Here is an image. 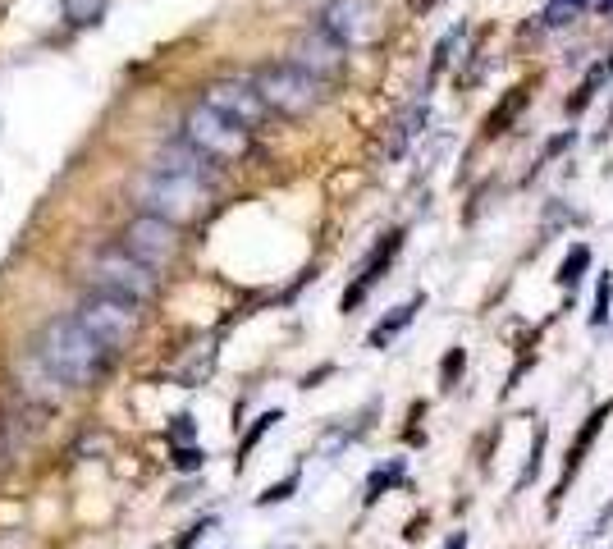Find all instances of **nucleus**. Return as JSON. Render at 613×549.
<instances>
[{"label":"nucleus","mask_w":613,"mask_h":549,"mask_svg":"<svg viewBox=\"0 0 613 549\" xmlns=\"http://www.w3.org/2000/svg\"><path fill=\"white\" fill-rule=\"evenodd\" d=\"M522 106H527V87H513L504 106H499L495 115L485 119V133H508V124H513V119L522 115Z\"/></svg>","instance_id":"nucleus-19"},{"label":"nucleus","mask_w":613,"mask_h":549,"mask_svg":"<svg viewBox=\"0 0 613 549\" xmlns=\"http://www.w3.org/2000/svg\"><path fill=\"white\" fill-rule=\"evenodd\" d=\"M124 248L133 252L138 261H147L151 270H165L174 257L183 252V234L179 225H170V220L151 216V211H142V216H133L129 225H124Z\"/></svg>","instance_id":"nucleus-8"},{"label":"nucleus","mask_w":613,"mask_h":549,"mask_svg":"<svg viewBox=\"0 0 613 549\" xmlns=\"http://www.w3.org/2000/svg\"><path fill=\"white\" fill-rule=\"evenodd\" d=\"M83 275L97 293H115V298H129V302H151L156 293H161V275H156L147 261L133 257L124 243H119V248L92 252Z\"/></svg>","instance_id":"nucleus-3"},{"label":"nucleus","mask_w":613,"mask_h":549,"mask_svg":"<svg viewBox=\"0 0 613 549\" xmlns=\"http://www.w3.org/2000/svg\"><path fill=\"white\" fill-rule=\"evenodd\" d=\"M252 83H257V92L266 97L270 110H280V115H312L316 106H321L325 97H330V87L321 83V78H312L307 69L298 65H261L257 74H252Z\"/></svg>","instance_id":"nucleus-5"},{"label":"nucleus","mask_w":613,"mask_h":549,"mask_svg":"<svg viewBox=\"0 0 613 549\" xmlns=\"http://www.w3.org/2000/svg\"><path fill=\"white\" fill-rule=\"evenodd\" d=\"M183 142H193L202 156H211V161H243L252 151V129H243V124H234L229 115H220V110H211L206 101H197L188 115H183Z\"/></svg>","instance_id":"nucleus-6"},{"label":"nucleus","mask_w":613,"mask_h":549,"mask_svg":"<svg viewBox=\"0 0 613 549\" xmlns=\"http://www.w3.org/2000/svg\"><path fill=\"white\" fill-rule=\"evenodd\" d=\"M417 312H421V298H412V302H403V307H394V316H385V321H380L376 330H371V339H366V344H371V348H385L389 339H394V334L408 330Z\"/></svg>","instance_id":"nucleus-15"},{"label":"nucleus","mask_w":613,"mask_h":549,"mask_svg":"<svg viewBox=\"0 0 613 549\" xmlns=\"http://www.w3.org/2000/svg\"><path fill=\"white\" fill-rule=\"evenodd\" d=\"M211 197H216V183L188 179V174H165V170H147L133 183V202L151 216L170 220V225H193L211 211Z\"/></svg>","instance_id":"nucleus-2"},{"label":"nucleus","mask_w":613,"mask_h":549,"mask_svg":"<svg viewBox=\"0 0 613 549\" xmlns=\"http://www.w3.org/2000/svg\"><path fill=\"white\" fill-rule=\"evenodd\" d=\"M568 5H577V10H581V5H586V0H568Z\"/></svg>","instance_id":"nucleus-29"},{"label":"nucleus","mask_w":613,"mask_h":549,"mask_svg":"<svg viewBox=\"0 0 613 549\" xmlns=\"http://www.w3.org/2000/svg\"><path fill=\"white\" fill-rule=\"evenodd\" d=\"M444 549H467V531H453V536L444 540Z\"/></svg>","instance_id":"nucleus-27"},{"label":"nucleus","mask_w":613,"mask_h":549,"mask_svg":"<svg viewBox=\"0 0 613 549\" xmlns=\"http://www.w3.org/2000/svg\"><path fill=\"white\" fill-rule=\"evenodd\" d=\"M321 28L344 42L348 51L357 46H376L380 33H385V19H380V5L376 0H330L321 10Z\"/></svg>","instance_id":"nucleus-7"},{"label":"nucleus","mask_w":613,"mask_h":549,"mask_svg":"<svg viewBox=\"0 0 613 549\" xmlns=\"http://www.w3.org/2000/svg\"><path fill=\"white\" fill-rule=\"evenodd\" d=\"M151 170H165V174H188V179H202V183H216V161L202 156L193 142H165L156 156H151Z\"/></svg>","instance_id":"nucleus-11"},{"label":"nucleus","mask_w":613,"mask_h":549,"mask_svg":"<svg viewBox=\"0 0 613 549\" xmlns=\"http://www.w3.org/2000/svg\"><path fill=\"white\" fill-rule=\"evenodd\" d=\"M600 10H613V0H600Z\"/></svg>","instance_id":"nucleus-28"},{"label":"nucleus","mask_w":613,"mask_h":549,"mask_svg":"<svg viewBox=\"0 0 613 549\" xmlns=\"http://www.w3.org/2000/svg\"><path fill=\"white\" fill-rule=\"evenodd\" d=\"M609 307H613V275H604L600 289H595V312H591V325H604L609 321Z\"/></svg>","instance_id":"nucleus-24"},{"label":"nucleus","mask_w":613,"mask_h":549,"mask_svg":"<svg viewBox=\"0 0 613 549\" xmlns=\"http://www.w3.org/2000/svg\"><path fill=\"white\" fill-rule=\"evenodd\" d=\"M202 101L211 110H220V115H229L234 124H243V129H261L270 119V106L252 78H220V83H211L202 92Z\"/></svg>","instance_id":"nucleus-10"},{"label":"nucleus","mask_w":613,"mask_h":549,"mask_svg":"<svg viewBox=\"0 0 613 549\" xmlns=\"http://www.w3.org/2000/svg\"><path fill=\"white\" fill-rule=\"evenodd\" d=\"M37 357L51 366L65 389H92L110 366V348H101L92 334L78 325V316H55L37 334Z\"/></svg>","instance_id":"nucleus-1"},{"label":"nucleus","mask_w":613,"mask_h":549,"mask_svg":"<svg viewBox=\"0 0 613 549\" xmlns=\"http://www.w3.org/2000/svg\"><path fill=\"white\" fill-rule=\"evenodd\" d=\"M586 266H591V248H586V243H577V248L568 252V261L559 266V284H563V289H577L581 270H586Z\"/></svg>","instance_id":"nucleus-20"},{"label":"nucleus","mask_w":613,"mask_h":549,"mask_svg":"<svg viewBox=\"0 0 613 549\" xmlns=\"http://www.w3.org/2000/svg\"><path fill=\"white\" fill-rule=\"evenodd\" d=\"M398 248H403V229H394V234H385V243H380V248L371 252V257H366V266H362V275H357V284L344 293V312H353L357 302L366 298V289H371V284H376L380 275H385V266L398 257Z\"/></svg>","instance_id":"nucleus-13"},{"label":"nucleus","mask_w":613,"mask_h":549,"mask_svg":"<svg viewBox=\"0 0 613 549\" xmlns=\"http://www.w3.org/2000/svg\"><path fill=\"white\" fill-rule=\"evenodd\" d=\"M421 124H426V106H412L408 115L394 124V138H389V156H403L408 151V142L421 133Z\"/></svg>","instance_id":"nucleus-17"},{"label":"nucleus","mask_w":613,"mask_h":549,"mask_svg":"<svg viewBox=\"0 0 613 549\" xmlns=\"http://www.w3.org/2000/svg\"><path fill=\"white\" fill-rule=\"evenodd\" d=\"M60 376H55L51 366L42 362V357H23V366H19V394L23 399H33L37 408H55L60 403Z\"/></svg>","instance_id":"nucleus-12"},{"label":"nucleus","mask_w":613,"mask_h":549,"mask_svg":"<svg viewBox=\"0 0 613 549\" xmlns=\"http://www.w3.org/2000/svg\"><path fill=\"white\" fill-rule=\"evenodd\" d=\"M106 5L110 0H60V10H65V19L74 23V28H92V23H101Z\"/></svg>","instance_id":"nucleus-18"},{"label":"nucleus","mask_w":613,"mask_h":549,"mask_svg":"<svg viewBox=\"0 0 613 549\" xmlns=\"http://www.w3.org/2000/svg\"><path fill=\"white\" fill-rule=\"evenodd\" d=\"M289 65L307 69L312 78H321V83L330 87V83H339V78L348 74V46L334 42L321 23H316V28H307V33L289 46Z\"/></svg>","instance_id":"nucleus-9"},{"label":"nucleus","mask_w":613,"mask_h":549,"mask_svg":"<svg viewBox=\"0 0 613 549\" xmlns=\"http://www.w3.org/2000/svg\"><path fill=\"white\" fill-rule=\"evenodd\" d=\"M403 481V463H389L380 467V472H371V481H366V499H380L385 495V485H398Z\"/></svg>","instance_id":"nucleus-21"},{"label":"nucleus","mask_w":613,"mask_h":549,"mask_svg":"<svg viewBox=\"0 0 613 549\" xmlns=\"http://www.w3.org/2000/svg\"><path fill=\"white\" fill-rule=\"evenodd\" d=\"M463 371V348H453L449 357H444V385H453V376Z\"/></svg>","instance_id":"nucleus-25"},{"label":"nucleus","mask_w":613,"mask_h":549,"mask_svg":"<svg viewBox=\"0 0 613 549\" xmlns=\"http://www.w3.org/2000/svg\"><path fill=\"white\" fill-rule=\"evenodd\" d=\"M609 74H613V55H604L600 65H595V69H591V74H586V83H581V87H577V97H572V101H568V115H581V110L591 106V101H595V92H600V87H604V83H609Z\"/></svg>","instance_id":"nucleus-16"},{"label":"nucleus","mask_w":613,"mask_h":549,"mask_svg":"<svg viewBox=\"0 0 613 549\" xmlns=\"http://www.w3.org/2000/svg\"><path fill=\"white\" fill-rule=\"evenodd\" d=\"M609 421V408H600V412H591V421L581 426V435H577V444L568 449V467H563V481H559V490H554V504L563 499V490H568V481L581 472V463H586V453H591V444H595V435H600V426Z\"/></svg>","instance_id":"nucleus-14"},{"label":"nucleus","mask_w":613,"mask_h":549,"mask_svg":"<svg viewBox=\"0 0 613 549\" xmlns=\"http://www.w3.org/2000/svg\"><path fill=\"white\" fill-rule=\"evenodd\" d=\"M293 490H298V472H293V476H284L280 485H266V490H261V495H257V504H261V508H270V504H284V499H289Z\"/></svg>","instance_id":"nucleus-23"},{"label":"nucleus","mask_w":613,"mask_h":549,"mask_svg":"<svg viewBox=\"0 0 613 549\" xmlns=\"http://www.w3.org/2000/svg\"><path fill=\"white\" fill-rule=\"evenodd\" d=\"M74 316L101 348H110V353L129 348L142 330V302L115 298V293H87V298L78 302Z\"/></svg>","instance_id":"nucleus-4"},{"label":"nucleus","mask_w":613,"mask_h":549,"mask_svg":"<svg viewBox=\"0 0 613 549\" xmlns=\"http://www.w3.org/2000/svg\"><path fill=\"white\" fill-rule=\"evenodd\" d=\"M206 463V453L202 449H183L179 453V467H183V472H188V467H202Z\"/></svg>","instance_id":"nucleus-26"},{"label":"nucleus","mask_w":613,"mask_h":549,"mask_svg":"<svg viewBox=\"0 0 613 549\" xmlns=\"http://www.w3.org/2000/svg\"><path fill=\"white\" fill-rule=\"evenodd\" d=\"M280 417H284V412H261V417H257V426H252V431H248V440H243V449H238V463H243V458H248V453L257 449V440H261V435H266V431H270V426H275V421H280Z\"/></svg>","instance_id":"nucleus-22"}]
</instances>
